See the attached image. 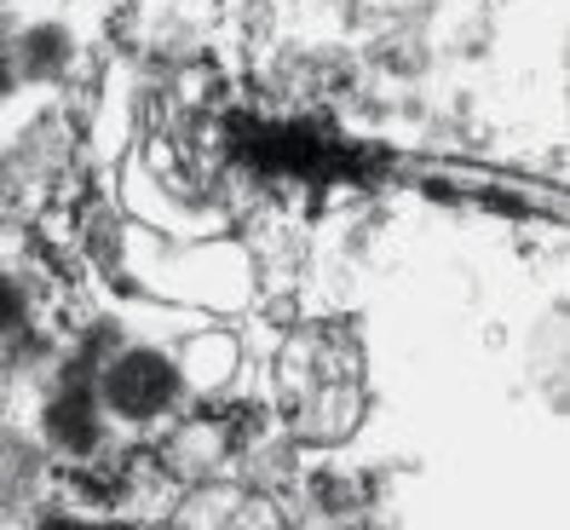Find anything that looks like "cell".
I'll list each match as a JSON object with an SVG mask.
<instances>
[{
    "label": "cell",
    "instance_id": "1",
    "mask_svg": "<svg viewBox=\"0 0 570 530\" xmlns=\"http://www.w3.org/2000/svg\"><path fill=\"white\" fill-rule=\"evenodd\" d=\"M174 392H179V375L167 370L161 357H150V352L121 357L116 370H110V381H105V398H110L121 415H132V421L161 415L167 404H174Z\"/></svg>",
    "mask_w": 570,
    "mask_h": 530
}]
</instances>
